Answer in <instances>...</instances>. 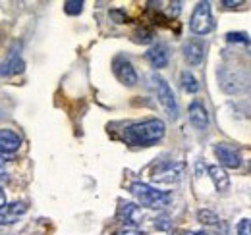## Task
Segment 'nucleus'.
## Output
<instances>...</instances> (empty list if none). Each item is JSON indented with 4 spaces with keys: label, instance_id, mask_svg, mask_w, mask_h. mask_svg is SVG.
Returning a JSON list of instances; mask_svg holds the SVG:
<instances>
[{
    "label": "nucleus",
    "instance_id": "f257e3e1",
    "mask_svg": "<svg viewBox=\"0 0 251 235\" xmlns=\"http://www.w3.org/2000/svg\"><path fill=\"white\" fill-rule=\"evenodd\" d=\"M166 133L164 121L162 119H145V121H137L127 125L122 133L124 143L131 145V147H153L158 141H162Z\"/></svg>",
    "mask_w": 251,
    "mask_h": 235
},
{
    "label": "nucleus",
    "instance_id": "f03ea898",
    "mask_svg": "<svg viewBox=\"0 0 251 235\" xmlns=\"http://www.w3.org/2000/svg\"><path fill=\"white\" fill-rule=\"evenodd\" d=\"M129 191L131 195L139 201V205L145 206V208H153V210H160L164 206L170 205V193L166 191H158L155 187L147 185V183H141V181H135L129 185Z\"/></svg>",
    "mask_w": 251,
    "mask_h": 235
},
{
    "label": "nucleus",
    "instance_id": "7ed1b4c3",
    "mask_svg": "<svg viewBox=\"0 0 251 235\" xmlns=\"http://www.w3.org/2000/svg\"><path fill=\"white\" fill-rule=\"evenodd\" d=\"M189 29L193 35H207L215 29V18L211 12V4L209 2H197L191 20H189Z\"/></svg>",
    "mask_w": 251,
    "mask_h": 235
},
{
    "label": "nucleus",
    "instance_id": "20e7f679",
    "mask_svg": "<svg viewBox=\"0 0 251 235\" xmlns=\"http://www.w3.org/2000/svg\"><path fill=\"white\" fill-rule=\"evenodd\" d=\"M151 81H153V87L157 91L158 102H160L162 108L166 110L168 118H170V119H176V118H178V102H176V96H174L170 85H168L160 75H153Z\"/></svg>",
    "mask_w": 251,
    "mask_h": 235
},
{
    "label": "nucleus",
    "instance_id": "39448f33",
    "mask_svg": "<svg viewBox=\"0 0 251 235\" xmlns=\"http://www.w3.org/2000/svg\"><path fill=\"white\" fill-rule=\"evenodd\" d=\"M184 174V164L182 162H158L151 170V179L157 183H176L182 179Z\"/></svg>",
    "mask_w": 251,
    "mask_h": 235
},
{
    "label": "nucleus",
    "instance_id": "423d86ee",
    "mask_svg": "<svg viewBox=\"0 0 251 235\" xmlns=\"http://www.w3.org/2000/svg\"><path fill=\"white\" fill-rule=\"evenodd\" d=\"M114 73L118 77L120 83H124L126 87H133L137 83V71L131 66V62L126 58H116L114 60Z\"/></svg>",
    "mask_w": 251,
    "mask_h": 235
},
{
    "label": "nucleus",
    "instance_id": "0eeeda50",
    "mask_svg": "<svg viewBox=\"0 0 251 235\" xmlns=\"http://www.w3.org/2000/svg\"><path fill=\"white\" fill-rule=\"evenodd\" d=\"M27 212V205L22 203V201H16V203H10V205H4L0 208V224L2 226H10V224H16L24 214Z\"/></svg>",
    "mask_w": 251,
    "mask_h": 235
},
{
    "label": "nucleus",
    "instance_id": "6e6552de",
    "mask_svg": "<svg viewBox=\"0 0 251 235\" xmlns=\"http://www.w3.org/2000/svg\"><path fill=\"white\" fill-rule=\"evenodd\" d=\"M215 154H217V158H219L220 164H222L224 168L236 170V168L242 166V158H240L238 150H234V148L228 147V145H222V143L217 145V147H215Z\"/></svg>",
    "mask_w": 251,
    "mask_h": 235
},
{
    "label": "nucleus",
    "instance_id": "1a4fd4ad",
    "mask_svg": "<svg viewBox=\"0 0 251 235\" xmlns=\"http://www.w3.org/2000/svg\"><path fill=\"white\" fill-rule=\"evenodd\" d=\"M184 58L189 66H199L205 58V43L199 39H191L184 45Z\"/></svg>",
    "mask_w": 251,
    "mask_h": 235
},
{
    "label": "nucleus",
    "instance_id": "9d476101",
    "mask_svg": "<svg viewBox=\"0 0 251 235\" xmlns=\"http://www.w3.org/2000/svg\"><path fill=\"white\" fill-rule=\"evenodd\" d=\"M188 116H189V121H191V125H193L195 129H199V131H205V129L209 127V114H207L205 106H203L199 100H195V102H191V104H189Z\"/></svg>",
    "mask_w": 251,
    "mask_h": 235
},
{
    "label": "nucleus",
    "instance_id": "9b49d317",
    "mask_svg": "<svg viewBox=\"0 0 251 235\" xmlns=\"http://www.w3.org/2000/svg\"><path fill=\"white\" fill-rule=\"evenodd\" d=\"M24 70H25V62H24V58L20 56V52L14 48V50L10 52L8 60L2 64V68H0V75H2V77H12V75L22 73Z\"/></svg>",
    "mask_w": 251,
    "mask_h": 235
},
{
    "label": "nucleus",
    "instance_id": "f8f14e48",
    "mask_svg": "<svg viewBox=\"0 0 251 235\" xmlns=\"http://www.w3.org/2000/svg\"><path fill=\"white\" fill-rule=\"evenodd\" d=\"M22 147V137L12 129H0V152L14 156V152Z\"/></svg>",
    "mask_w": 251,
    "mask_h": 235
},
{
    "label": "nucleus",
    "instance_id": "ddd939ff",
    "mask_svg": "<svg viewBox=\"0 0 251 235\" xmlns=\"http://www.w3.org/2000/svg\"><path fill=\"white\" fill-rule=\"evenodd\" d=\"M147 60H149V64H151L153 68L162 70V68L168 64V47L162 45V43L151 47V48L147 50Z\"/></svg>",
    "mask_w": 251,
    "mask_h": 235
},
{
    "label": "nucleus",
    "instance_id": "4468645a",
    "mask_svg": "<svg viewBox=\"0 0 251 235\" xmlns=\"http://www.w3.org/2000/svg\"><path fill=\"white\" fill-rule=\"evenodd\" d=\"M118 216H120V220L124 222L126 226L129 228V226H135V224H139L137 220H139L141 212H139V206L133 205V203H122V206H120V212H118Z\"/></svg>",
    "mask_w": 251,
    "mask_h": 235
},
{
    "label": "nucleus",
    "instance_id": "2eb2a0df",
    "mask_svg": "<svg viewBox=\"0 0 251 235\" xmlns=\"http://www.w3.org/2000/svg\"><path fill=\"white\" fill-rule=\"evenodd\" d=\"M209 176L213 179L217 191H220V193H224L230 187V177L222 170V166H209Z\"/></svg>",
    "mask_w": 251,
    "mask_h": 235
},
{
    "label": "nucleus",
    "instance_id": "dca6fc26",
    "mask_svg": "<svg viewBox=\"0 0 251 235\" xmlns=\"http://www.w3.org/2000/svg\"><path fill=\"white\" fill-rule=\"evenodd\" d=\"M180 85L182 89L189 93V94H193V93H197L199 91V83H197V79H195V75L191 73V71H182V75H180Z\"/></svg>",
    "mask_w": 251,
    "mask_h": 235
},
{
    "label": "nucleus",
    "instance_id": "f3484780",
    "mask_svg": "<svg viewBox=\"0 0 251 235\" xmlns=\"http://www.w3.org/2000/svg\"><path fill=\"white\" fill-rule=\"evenodd\" d=\"M153 37H155V33L149 29V27H139V29H135V33H133V41L135 43H141V45L151 43Z\"/></svg>",
    "mask_w": 251,
    "mask_h": 235
},
{
    "label": "nucleus",
    "instance_id": "a211bd4d",
    "mask_svg": "<svg viewBox=\"0 0 251 235\" xmlns=\"http://www.w3.org/2000/svg\"><path fill=\"white\" fill-rule=\"evenodd\" d=\"M197 218H199L201 224H207V226H217L219 224V216L213 210H199Z\"/></svg>",
    "mask_w": 251,
    "mask_h": 235
},
{
    "label": "nucleus",
    "instance_id": "6ab92c4d",
    "mask_svg": "<svg viewBox=\"0 0 251 235\" xmlns=\"http://www.w3.org/2000/svg\"><path fill=\"white\" fill-rule=\"evenodd\" d=\"M64 12L68 16H79L83 12V2L81 0H68L64 4Z\"/></svg>",
    "mask_w": 251,
    "mask_h": 235
},
{
    "label": "nucleus",
    "instance_id": "aec40b11",
    "mask_svg": "<svg viewBox=\"0 0 251 235\" xmlns=\"http://www.w3.org/2000/svg\"><path fill=\"white\" fill-rule=\"evenodd\" d=\"M155 228H157V230H160V232H168V230L172 228L170 218H168V216H158L157 220H155Z\"/></svg>",
    "mask_w": 251,
    "mask_h": 235
},
{
    "label": "nucleus",
    "instance_id": "412c9836",
    "mask_svg": "<svg viewBox=\"0 0 251 235\" xmlns=\"http://www.w3.org/2000/svg\"><path fill=\"white\" fill-rule=\"evenodd\" d=\"M226 41L228 43H248V35L246 33H228L226 35Z\"/></svg>",
    "mask_w": 251,
    "mask_h": 235
},
{
    "label": "nucleus",
    "instance_id": "4be33fe9",
    "mask_svg": "<svg viewBox=\"0 0 251 235\" xmlns=\"http://www.w3.org/2000/svg\"><path fill=\"white\" fill-rule=\"evenodd\" d=\"M238 235H251V220H242L238 224Z\"/></svg>",
    "mask_w": 251,
    "mask_h": 235
},
{
    "label": "nucleus",
    "instance_id": "5701e85b",
    "mask_svg": "<svg viewBox=\"0 0 251 235\" xmlns=\"http://www.w3.org/2000/svg\"><path fill=\"white\" fill-rule=\"evenodd\" d=\"M110 18H112L116 24H126V22H127V16H126L124 12H120V10H112V12H110Z\"/></svg>",
    "mask_w": 251,
    "mask_h": 235
},
{
    "label": "nucleus",
    "instance_id": "b1692460",
    "mask_svg": "<svg viewBox=\"0 0 251 235\" xmlns=\"http://www.w3.org/2000/svg\"><path fill=\"white\" fill-rule=\"evenodd\" d=\"M114 235H143L139 230H135V228H124V230H120L118 234H114Z\"/></svg>",
    "mask_w": 251,
    "mask_h": 235
},
{
    "label": "nucleus",
    "instance_id": "393cba45",
    "mask_svg": "<svg viewBox=\"0 0 251 235\" xmlns=\"http://www.w3.org/2000/svg\"><path fill=\"white\" fill-rule=\"evenodd\" d=\"M180 12H182V2H170V14L178 16Z\"/></svg>",
    "mask_w": 251,
    "mask_h": 235
},
{
    "label": "nucleus",
    "instance_id": "a878e982",
    "mask_svg": "<svg viewBox=\"0 0 251 235\" xmlns=\"http://www.w3.org/2000/svg\"><path fill=\"white\" fill-rule=\"evenodd\" d=\"M12 160V156L10 154H4V152H0V166H4L6 162H10Z\"/></svg>",
    "mask_w": 251,
    "mask_h": 235
},
{
    "label": "nucleus",
    "instance_id": "bb28decb",
    "mask_svg": "<svg viewBox=\"0 0 251 235\" xmlns=\"http://www.w3.org/2000/svg\"><path fill=\"white\" fill-rule=\"evenodd\" d=\"M6 205V193H4V189H2V185H0V208Z\"/></svg>",
    "mask_w": 251,
    "mask_h": 235
},
{
    "label": "nucleus",
    "instance_id": "cd10ccee",
    "mask_svg": "<svg viewBox=\"0 0 251 235\" xmlns=\"http://www.w3.org/2000/svg\"><path fill=\"white\" fill-rule=\"evenodd\" d=\"M184 235H207L205 232H186Z\"/></svg>",
    "mask_w": 251,
    "mask_h": 235
},
{
    "label": "nucleus",
    "instance_id": "c85d7f7f",
    "mask_svg": "<svg viewBox=\"0 0 251 235\" xmlns=\"http://www.w3.org/2000/svg\"><path fill=\"white\" fill-rule=\"evenodd\" d=\"M222 4H224V6H230V8H232V6H236V4H240V2H226V0H224Z\"/></svg>",
    "mask_w": 251,
    "mask_h": 235
}]
</instances>
